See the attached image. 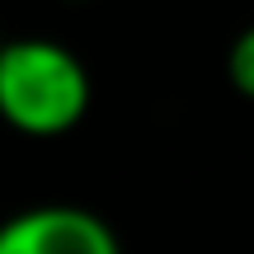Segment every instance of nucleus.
Masks as SVG:
<instances>
[{
	"label": "nucleus",
	"mask_w": 254,
	"mask_h": 254,
	"mask_svg": "<svg viewBox=\"0 0 254 254\" xmlns=\"http://www.w3.org/2000/svg\"><path fill=\"white\" fill-rule=\"evenodd\" d=\"M226 80H231L236 94L254 99V24L231 43V52H226Z\"/></svg>",
	"instance_id": "nucleus-3"
},
{
	"label": "nucleus",
	"mask_w": 254,
	"mask_h": 254,
	"mask_svg": "<svg viewBox=\"0 0 254 254\" xmlns=\"http://www.w3.org/2000/svg\"><path fill=\"white\" fill-rule=\"evenodd\" d=\"M90 109V71L52 38L0 43V118L24 136H66Z\"/></svg>",
	"instance_id": "nucleus-1"
},
{
	"label": "nucleus",
	"mask_w": 254,
	"mask_h": 254,
	"mask_svg": "<svg viewBox=\"0 0 254 254\" xmlns=\"http://www.w3.org/2000/svg\"><path fill=\"white\" fill-rule=\"evenodd\" d=\"M0 254H123L109 221L90 207L43 202L0 221Z\"/></svg>",
	"instance_id": "nucleus-2"
}]
</instances>
